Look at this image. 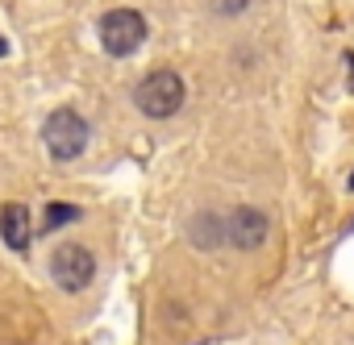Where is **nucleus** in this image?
<instances>
[{
    "label": "nucleus",
    "mask_w": 354,
    "mask_h": 345,
    "mask_svg": "<svg viewBox=\"0 0 354 345\" xmlns=\"http://www.w3.org/2000/svg\"><path fill=\"white\" fill-rule=\"evenodd\" d=\"M133 100H138V108L146 117H175V112L184 108V79L175 75V71H150L138 83Z\"/></svg>",
    "instance_id": "nucleus-1"
},
{
    "label": "nucleus",
    "mask_w": 354,
    "mask_h": 345,
    "mask_svg": "<svg viewBox=\"0 0 354 345\" xmlns=\"http://www.w3.org/2000/svg\"><path fill=\"white\" fill-rule=\"evenodd\" d=\"M267 233H271L267 213H259V208H250V204H242V208H234V213L225 217V241L238 246V250H259V246L267 241Z\"/></svg>",
    "instance_id": "nucleus-5"
},
{
    "label": "nucleus",
    "mask_w": 354,
    "mask_h": 345,
    "mask_svg": "<svg viewBox=\"0 0 354 345\" xmlns=\"http://www.w3.org/2000/svg\"><path fill=\"white\" fill-rule=\"evenodd\" d=\"M0 55H5V42H0Z\"/></svg>",
    "instance_id": "nucleus-10"
},
{
    "label": "nucleus",
    "mask_w": 354,
    "mask_h": 345,
    "mask_svg": "<svg viewBox=\"0 0 354 345\" xmlns=\"http://www.w3.org/2000/svg\"><path fill=\"white\" fill-rule=\"evenodd\" d=\"M201 225H192V241L196 246H205V250H217L221 241H225V221H217L213 213H205V217H196Z\"/></svg>",
    "instance_id": "nucleus-7"
},
{
    "label": "nucleus",
    "mask_w": 354,
    "mask_h": 345,
    "mask_svg": "<svg viewBox=\"0 0 354 345\" xmlns=\"http://www.w3.org/2000/svg\"><path fill=\"white\" fill-rule=\"evenodd\" d=\"M30 233H34V221H30V208L26 204H5L0 208V237H5L9 250H30Z\"/></svg>",
    "instance_id": "nucleus-6"
},
{
    "label": "nucleus",
    "mask_w": 354,
    "mask_h": 345,
    "mask_svg": "<svg viewBox=\"0 0 354 345\" xmlns=\"http://www.w3.org/2000/svg\"><path fill=\"white\" fill-rule=\"evenodd\" d=\"M67 221H80V208H75V204H50L42 229H59V225H67Z\"/></svg>",
    "instance_id": "nucleus-8"
},
{
    "label": "nucleus",
    "mask_w": 354,
    "mask_h": 345,
    "mask_svg": "<svg viewBox=\"0 0 354 345\" xmlns=\"http://www.w3.org/2000/svg\"><path fill=\"white\" fill-rule=\"evenodd\" d=\"M142 42H146V21H142V13H133V9H113V13L100 17V46H104L113 59L133 55Z\"/></svg>",
    "instance_id": "nucleus-3"
},
{
    "label": "nucleus",
    "mask_w": 354,
    "mask_h": 345,
    "mask_svg": "<svg viewBox=\"0 0 354 345\" xmlns=\"http://www.w3.org/2000/svg\"><path fill=\"white\" fill-rule=\"evenodd\" d=\"M42 141H46L50 158H59V162L80 158L84 146H88V121L75 108H59V112H50V121L42 129Z\"/></svg>",
    "instance_id": "nucleus-2"
},
{
    "label": "nucleus",
    "mask_w": 354,
    "mask_h": 345,
    "mask_svg": "<svg viewBox=\"0 0 354 345\" xmlns=\"http://www.w3.org/2000/svg\"><path fill=\"white\" fill-rule=\"evenodd\" d=\"M246 5H250V0H217V13H225V17H230V13H242Z\"/></svg>",
    "instance_id": "nucleus-9"
},
{
    "label": "nucleus",
    "mask_w": 354,
    "mask_h": 345,
    "mask_svg": "<svg viewBox=\"0 0 354 345\" xmlns=\"http://www.w3.org/2000/svg\"><path fill=\"white\" fill-rule=\"evenodd\" d=\"M92 275H96V258H92L88 246H59V250H55V258H50V279H55V287H63V291H84V287L92 283Z\"/></svg>",
    "instance_id": "nucleus-4"
}]
</instances>
